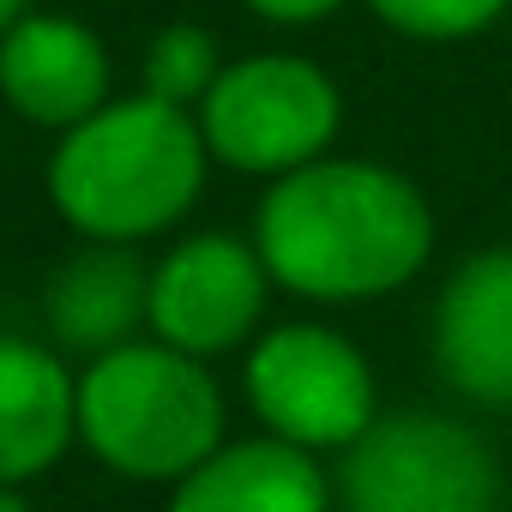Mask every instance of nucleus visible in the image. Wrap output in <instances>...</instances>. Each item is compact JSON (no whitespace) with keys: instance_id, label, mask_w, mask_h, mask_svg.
Instances as JSON below:
<instances>
[{"instance_id":"1","label":"nucleus","mask_w":512,"mask_h":512,"mask_svg":"<svg viewBox=\"0 0 512 512\" xmlns=\"http://www.w3.org/2000/svg\"><path fill=\"white\" fill-rule=\"evenodd\" d=\"M253 247L302 302H374L410 284L434 253V211L386 163L314 157L272 181L253 217Z\"/></svg>"},{"instance_id":"2","label":"nucleus","mask_w":512,"mask_h":512,"mask_svg":"<svg viewBox=\"0 0 512 512\" xmlns=\"http://www.w3.org/2000/svg\"><path fill=\"white\" fill-rule=\"evenodd\" d=\"M205 163L211 145L193 109L151 91L109 97L61 133L49 157V199L85 241H145L193 211Z\"/></svg>"},{"instance_id":"3","label":"nucleus","mask_w":512,"mask_h":512,"mask_svg":"<svg viewBox=\"0 0 512 512\" xmlns=\"http://www.w3.org/2000/svg\"><path fill=\"white\" fill-rule=\"evenodd\" d=\"M79 446L133 482H181L223 446L211 368L163 338H127L79 374Z\"/></svg>"},{"instance_id":"4","label":"nucleus","mask_w":512,"mask_h":512,"mask_svg":"<svg viewBox=\"0 0 512 512\" xmlns=\"http://www.w3.org/2000/svg\"><path fill=\"white\" fill-rule=\"evenodd\" d=\"M344 512H500L506 476L494 446L440 410L374 416L344 446Z\"/></svg>"},{"instance_id":"5","label":"nucleus","mask_w":512,"mask_h":512,"mask_svg":"<svg viewBox=\"0 0 512 512\" xmlns=\"http://www.w3.org/2000/svg\"><path fill=\"white\" fill-rule=\"evenodd\" d=\"M193 115L211 145V163L278 181L332 151L344 97L302 55H247L217 73Z\"/></svg>"},{"instance_id":"6","label":"nucleus","mask_w":512,"mask_h":512,"mask_svg":"<svg viewBox=\"0 0 512 512\" xmlns=\"http://www.w3.org/2000/svg\"><path fill=\"white\" fill-rule=\"evenodd\" d=\"M247 404L266 434L308 446V452H344L368 434L374 410V368L368 356L314 320L272 326L247 350Z\"/></svg>"},{"instance_id":"7","label":"nucleus","mask_w":512,"mask_h":512,"mask_svg":"<svg viewBox=\"0 0 512 512\" xmlns=\"http://www.w3.org/2000/svg\"><path fill=\"white\" fill-rule=\"evenodd\" d=\"M266 296H272V272L253 241L223 229L187 235L151 266V338L199 362L229 356L235 344L260 332Z\"/></svg>"},{"instance_id":"8","label":"nucleus","mask_w":512,"mask_h":512,"mask_svg":"<svg viewBox=\"0 0 512 512\" xmlns=\"http://www.w3.org/2000/svg\"><path fill=\"white\" fill-rule=\"evenodd\" d=\"M0 97L31 127L67 133L109 103V49L91 25L25 13L0 31Z\"/></svg>"},{"instance_id":"9","label":"nucleus","mask_w":512,"mask_h":512,"mask_svg":"<svg viewBox=\"0 0 512 512\" xmlns=\"http://www.w3.org/2000/svg\"><path fill=\"white\" fill-rule=\"evenodd\" d=\"M434 362L482 410H512V247H482L434 302Z\"/></svg>"},{"instance_id":"10","label":"nucleus","mask_w":512,"mask_h":512,"mask_svg":"<svg viewBox=\"0 0 512 512\" xmlns=\"http://www.w3.org/2000/svg\"><path fill=\"white\" fill-rule=\"evenodd\" d=\"M43 320L61 356L91 362L151 326V266L133 253V241H91L49 278Z\"/></svg>"},{"instance_id":"11","label":"nucleus","mask_w":512,"mask_h":512,"mask_svg":"<svg viewBox=\"0 0 512 512\" xmlns=\"http://www.w3.org/2000/svg\"><path fill=\"white\" fill-rule=\"evenodd\" d=\"M79 440V374L55 344L0 332V488H25Z\"/></svg>"},{"instance_id":"12","label":"nucleus","mask_w":512,"mask_h":512,"mask_svg":"<svg viewBox=\"0 0 512 512\" xmlns=\"http://www.w3.org/2000/svg\"><path fill=\"white\" fill-rule=\"evenodd\" d=\"M169 512H332V482L320 452L278 434L223 440L181 482H169Z\"/></svg>"},{"instance_id":"13","label":"nucleus","mask_w":512,"mask_h":512,"mask_svg":"<svg viewBox=\"0 0 512 512\" xmlns=\"http://www.w3.org/2000/svg\"><path fill=\"white\" fill-rule=\"evenodd\" d=\"M217 73H223V55H217L211 31H199V25H163L145 43V91L175 109H199L205 91L217 85Z\"/></svg>"},{"instance_id":"14","label":"nucleus","mask_w":512,"mask_h":512,"mask_svg":"<svg viewBox=\"0 0 512 512\" xmlns=\"http://www.w3.org/2000/svg\"><path fill=\"white\" fill-rule=\"evenodd\" d=\"M374 19L404 31V37H428V43H452V37H476L488 31L500 13H512V0H368Z\"/></svg>"},{"instance_id":"15","label":"nucleus","mask_w":512,"mask_h":512,"mask_svg":"<svg viewBox=\"0 0 512 512\" xmlns=\"http://www.w3.org/2000/svg\"><path fill=\"white\" fill-rule=\"evenodd\" d=\"M344 7V0H247V13H260L266 25H320Z\"/></svg>"},{"instance_id":"16","label":"nucleus","mask_w":512,"mask_h":512,"mask_svg":"<svg viewBox=\"0 0 512 512\" xmlns=\"http://www.w3.org/2000/svg\"><path fill=\"white\" fill-rule=\"evenodd\" d=\"M31 13V0H0V31H7L13 19H25Z\"/></svg>"},{"instance_id":"17","label":"nucleus","mask_w":512,"mask_h":512,"mask_svg":"<svg viewBox=\"0 0 512 512\" xmlns=\"http://www.w3.org/2000/svg\"><path fill=\"white\" fill-rule=\"evenodd\" d=\"M0 512H37V506H31L19 488H0Z\"/></svg>"}]
</instances>
